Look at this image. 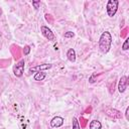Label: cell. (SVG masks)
Masks as SVG:
<instances>
[{
	"label": "cell",
	"mask_w": 129,
	"mask_h": 129,
	"mask_svg": "<svg viewBox=\"0 0 129 129\" xmlns=\"http://www.w3.org/2000/svg\"><path fill=\"white\" fill-rule=\"evenodd\" d=\"M40 31H41V34H42L46 39H48V40H53V39H54V34H53V32H52L51 29L48 28L47 26L42 25V26L40 27Z\"/></svg>",
	"instance_id": "obj_3"
},
{
	"label": "cell",
	"mask_w": 129,
	"mask_h": 129,
	"mask_svg": "<svg viewBox=\"0 0 129 129\" xmlns=\"http://www.w3.org/2000/svg\"><path fill=\"white\" fill-rule=\"evenodd\" d=\"M101 128H102V124L100 121L92 120L90 122V129H101Z\"/></svg>",
	"instance_id": "obj_10"
},
{
	"label": "cell",
	"mask_w": 129,
	"mask_h": 129,
	"mask_svg": "<svg viewBox=\"0 0 129 129\" xmlns=\"http://www.w3.org/2000/svg\"><path fill=\"white\" fill-rule=\"evenodd\" d=\"M45 73H42V72H37L35 75H34V77H33V79L35 80V81H42L44 78H45Z\"/></svg>",
	"instance_id": "obj_11"
},
{
	"label": "cell",
	"mask_w": 129,
	"mask_h": 129,
	"mask_svg": "<svg viewBox=\"0 0 129 129\" xmlns=\"http://www.w3.org/2000/svg\"><path fill=\"white\" fill-rule=\"evenodd\" d=\"M23 70H24V59H21V60H19L17 63H16V66L14 67V69H13V72H14V75L16 76V77H21L22 76V74H23Z\"/></svg>",
	"instance_id": "obj_4"
},
{
	"label": "cell",
	"mask_w": 129,
	"mask_h": 129,
	"mask_svg": "<svg viewBox=\"0 0 129 129\" xmlns=\"http://www.w3.org/2000/svg\"><path fill=\"white\" fill-rule=\"evenodd\" d=\"M125 118H126V120H129V107L126 108V111H125Z\"/></svg>",
	"instance_id": "obj_17"
},
{
	"label": "cell",
	"mask_w": 129,
	"mask_h": 129,
	"mask_svg": "<svg viewBox=\"0 0 129 129\" xmlns=\"http://www.w3.org/2000/svg\"><path fill=\"white\" fill-rule=\"evenodd\" d=\"M128 38H126L125 39V41H124V43H123V46H122V49L123 50H127L128 49Z\"/></svg>",
	"instance_id": "obj_15"
},
{
	"label": "cell",
	"mask_w": 129,
	"mask_h": 129,
	"mask_svg": "<svg viewBox=\"0 0 129 129\" xmlns=\"http://www.w3.org/2000/svg\"><path fill=\"white\" fill-rule=\"evenodd\" d=\"M74 35H75V33L72 32V31H68V32L64 33V37H66V38H71V37H73Z\"/></svg>",
	"instance_id": "obj_14"
},
{
	"label": "cell",
	"mask_w": 129,
	"mask_h": 129,
	"mask_svg": "<svg viewBox=\"0 0 129 129\" xmlns=\"http://www.w3.org/2000/svg\"><path fill=\"white\" fill-rule=\"evenodd\" d=\"M50 68H51V64L50 63H43V64H39V66L30 68L29 69V73H31V72H41V71L49 70Z\"/></svg>",
	"instance_id": "obj_6"
},
{
	"label": "cell",
	"mask_w": 129,
	"mask_h": 129,
	"mask_svg": "<svg viewBox=\"0 0 129 129\" xmlns=\"http://www.w3.org/2000/svg\"><path fill=\"white\" fill-rule=\"evenodd\" d=\"M128 78L126 76L121 77V79L119 80V84H118V91L120 93H124L126 88H127V84H128Z\"/></svg>",
	"instance_id": "obj_5"
},
{
	"label": "cell",
	"mask_w": 129,
	"mask_h": 129,
	"mask_svg": "<svg viewBox=\"0 0 129 129\" xmlns=\"http://www.w3.org/2000/svg\"><path fill=\"white\" fill-rule=\"evenodd\" d=\"M36 129H39V128H38V127H37V128H36Z\"/></svg>",
	"instance_id": "obj_19"
},
{
	"label": "cell",
	"mask_w": 129,
	"mask_h": 129,
	"mask_svg": "<svg viewBox=\"0 0 129 129\" xmlns=\"http://www.w3.org/2000/svg\"><path fill=\"white\" fill-rule=\"evenodd\" d=\"M63 124V118L59 117V116H56V117H53L50 121V126L51 127H54V128H58L60 127L61 125Z\"/></svg>",
	"instance_id": "obj_7"
},
{
	"label": "cell",
	"mask_w": 129,
	"mask_h": 129,
	"mask_svg": "<svg viewBox=\"0 0 129 129\" xmlns=\"http://www.w3.org/2000/svg\"><path fill=\"white\" fill-rule=\"evenodd\" d=\"M1 14H2V9L0 8V15H1Z\"/></svg>",
	"instance_id": "obj_18"
},
{
	"label": "cell",
	"mask_w": 129,
	"mask_h": 129,
	"mask_svg": "<svg viewBox=\"0 0 129 129\" xmlns=\"http://www.w3.org/2000/svg\"><path fill=\"white\" fill-rule=\"evenodd\" d=\"M118 4H119V1H118V0H109V1L107 2L106 9H107V14H108V16L113 17V16L116 14L117 9H118Z\"/></svg>",
	"instance_id": "obj_2"
},
{
	"label": "cell",
	"mask_w": 129,
	"mask_h": 129,
	"mask_svg": "<svg viewBox=\"0 0 129 129\" xmlns=\"http://www.w3.org/2000/svg\"><path fill=\"white\" fill-rule=\"evenodd\" d=\"M29 52H30V46H29V45H25L24 48H23V53H24V55L29 54Z\"/></svg>",
	"instance_id": "obj_13"
},
{
	"label": "cell",
	"mask_w": 129,
	"mask_h": 129,
	"mask_svg": "<svg viewBox=\"0 0 129 129\" xmlns=\"http://www.w3.org/2000/svg\"><path fill=\"white\" fill-rule=\"evenodd\" d=\"M73 129H81V127L79 125V121L76 117L73 118Z\"/></svg>",
	"instance_id": "obj_12"
},
{
	"label": "cell",
	"mask_w": 129,
	"mask_h": 129,
	"mask_svg": "<svg viewBox=\"0 0 129 129\" xmlns=\"http://www.w3.org/2000/svg\"><path fill=\"white\" fill-rule=\"evenodd\" d=\"M67 56H68V59L72 62H74L76 60V51L74 48H70L67 52Z\"/></svg>",
	"instance_id": "obj_9"
},
{
	"label": "cell",
	"mask_w": 129,
	"mask_h": 129,
	"mask_svg": "<svg viewBox=\"0 0 129 129\" xmlns=\"http://www.w3.org/2000/svg\"><path fill=\"white\" fill-rule=\"evenodd\" d=\"M111 44H112V36L110 32L109 31L103 32L99 39V48L101 52L107 53L111 48Z\"/></svg>",
	"instance_id": "obj_1"
},
{
	"label": "cell",
	"mask_w": 129,
	"mask_h": 129,
	"mask_svg": "<svg viewBox=\"0 0 129 129\" xmlns=\"http://www.w3.org/2000/svg\"><path fill=\"white\" fill-rule=\"evenodd\" d=\"M0 36H1V32H0Z\"/></svg>",
	"instance_id": "obj_20"
},
{
	"label": "cell",
	"mask_w": 129,
	"mask_h": 129,
	"mask_svg": "<svg viewBox=\"0 0 129 129\" xmlns=\"http://www.w3.org/2000/svg\"><path fill=\"white\" fill-rule=\"evenodd\" d=\"M106 115L111 117V118H113V119H119V118L122 117L121 113L116 109H108L106 111Z\"/></svg>",
	"instance_id": "obj_8"
},
{
	"label": "cell",
	"mask_w": 129,
	"mask_h": 129,
	"mask_svg": "<svg viewBox=\"0 0 129 129\" xmlns=\"http://www.w3.org/2000/svg\"><path fill=\"white\" fill-rule=\"evenodd\" d=\"M32 5H33V7L35 9H37L39 7V5H40V1H32Z\"/></svg>",
	"instance_id": "obj_16"
}]
</instances>
